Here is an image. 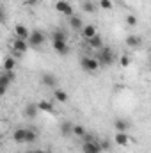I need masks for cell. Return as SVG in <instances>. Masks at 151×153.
Listing matches in <instances>:
<instances>
[{"instance_id":"cell-1","label":"cell","mask_w":151,"mask_h":153,"mask_svg":"<svg viewBox=\"0 0 151 153\" xmlns=\"http://www.w3.org/2000/svg\"><path fill=\"white\" fill-rule=\"evenodd\" d=\"M96 61H98L100 66H110V64L115 62V53H114V50L110 46H101V48L98 50Z\"/></svg>"},{"instance_id":"cell-2","label":"cell","mask_w":151,"mask_h":153,"mask_svg":"<svg viewBox=\"0 0 151 153\" xmlns=\"http://www.w3.org/2000/svg\"><path fill=\"white\" fill-rule=\"evenodd\" d=\"M80 68H82L85 73H96V71L100 70V64H98L96 57L82 55V57H80Z\"/></svg>"},{"instance_id":"cell-3","label":"cell","mask_w":151,"mask_h":153,"mask_svg":"<svg viewBox=\"0 0 151 153\" xmlns=\"http://www.w3.org/2000/svg\"><path fill=\"white\" fill-rule=\"evenodd\" d=\"M44 41H46V36L43 30H30V36L27 39L29 48H41L44 45Z\"/></svg>"},{"instance_id":"cell-4","label":"cell","mask_w":151,"mask_h":153,"mask_svg":"<svg viewBox=\"0 0 151 153\" xmlns=\"http://www.w3.org/2000/svg\"><path fill=\"white\" fill-rule=\"evenodd\" d=\"M14 76H16L14 71H2L0 73V96H4L9 91V85L13 84Z\"/></svg>"},{"instance_id":"cell-5","label":"cell","mask_w":151,"mask_h":153,"mask_svg":"<svg viewBox=\"0 0 151 153\" xmlns=\"http://www.w3.org/2000/svg\"><path fill=\"white\" fill-rule=\"evenodd\" d=\"M55 9H57L61 14H64L66 18H70V16L73 14V5H71L68 0H57V2H55Z\"/></svg>"},{"instance_id":"cell-6","label":"cell","mask_w":151,"mask_h":153,"mask_svg":"<svg viewBox=\"0 0 151 153\" xmlns=\"http://www.w3.org/2000/svg\"><path fill=\"white\" fill-rule=\"evenodd\" d=\"M52 46L59 55H68V52H70L68 41H62V39H52Z\"/></svg>"},{"instance_id":"cell-7","label":"cell","mask_w":151,"mask_h":153,"mask_svg":"<svg viewBox=\"0 0 151 153\" xmlns=\"http://www.w3.org/2000/svg\"><path fill=\"white\" fill-rule=\"evenodd\" d=\"M82 152L84 153H101V148H100V143L96 139H91V141H85L82 144Z\"/></svg>"},{"instance_id":"cell-8","label":"cell","mask_w":151,"mask_h":153,"mask_svg":"<svg viewBox=\"0 0 151 153\" xmlns=\"http://www.w3.org/2000/svg\"><path fill=\"white\" fill-rule=\"evenodd\" d=\"M126 46L128 48H133V50H139L141 46H142V38L141 36H137V34H130V36H126Z\"/></svg>"},{"instance_id":"cell-9","label":"cell","mask_w":151,"mask_h":153,"mask_svg":"<svg viewBox=\"0 0 151 153\" xmlns=\"http://www.w3.org/2000/svg\"><path fill=\"white\" fill-rule=\"evenodd\" d=\"M96 34H98L96 25H84V27L80 29V36L85 39V41H89L93 36H96Z\"/></svg>"},{"instance_id":"cell-10","label":"cell","mask_w":151,"mask_h":153,"mask_svg":"<svg viewBox=\"0 0 151 153\" xmlns=\"http://www.w3.org/2000/svg\"><path fill=\"white\" fill-rule=\"evenodd\" d=\"M114 143H115L117 146H121V148L128 146V143H130V135H128V132H115V135H114Z\"/></svg>"},{"instance_id":"cell-11","label":"cell","mask_w":151,"mask_h":153,"mask_svg":"<svg viewBox=\"0 0 151 153\" xmlns=\"http://www.w3.org/2000/svg\"><path fill=\"white\" fill-rule=\"evenodd\" d=\"M29 36H30V30H29L25 25L18 23V25L14 27V38H16V39H23V41H27Z\"/></svg>"},{"instance_id":"cell-12","label":"cell","mask_w":151,"mask_h":153,"mask_svg":"<svg viewBox=\"0 0 151 153\" xmlns=\"http://www.w3.org/2000/svg\"><path fill=\"white\" fill-rule=\"evenodd\" d=\"M13 50H14V53H25L27 50H29V43L27 41H23V39H16L14 38V41H13Z\"/></svg>"},{"instance_id":"cell-13","label":"cell","mask_w":151,"mask_h":153,"mask_svg":"<svg viewBox=\"0 0 151 153\" xmlns=\"http://www.w3.org/2000/svg\"><path fill=\"white\" fill-rule=\"evenodd\" d=\"M41 82L46 87H50V89H55L57 87V76L53 75V73H43L41 75Z\"/></svg>"},{"instance_id":"cell-14","label":"cell","mask_w":151,"mask_h":153,"mask_svg":"<svg viewBox=\"0 0 151 153\" xmlns=\"http://www.w3.org/2000/svg\"><path fill=\"white\" fill-rule=\"evenodd\" d=\"M38 112H39L38 103H27L25 109H23V114H25V117H29V119H34L38 116Z\"/></svg>"},{"instance_id":"cell-15","label":"cell","mask_w":151,"mask_h":153,"mask_svg":"<svg viewBox=\"0 0 151 153\" xmlns=\"http://www.w3.org/2000/svg\"><path fill=\"white\" fill-rule=\"evenodd\" d=\"M68 23H70V27H71L75 32H80V29L84 27V22H82L80 16H76V14H71V16L68 18Z\"/></svg>"},{"instance_id":"cell-16","label":"cell","mask_w":151,"mask_h":153,"mask_svg":"<svg viewBox=\"0 0 151 153\" xmlns=\"http://www.w3.org/2000/svg\"><path fill=\"white\" fill-rule=\"evenodd\" d=\"M53 98H55V102H59V103H66V102L70 100L68 93H66L64 89H61V87H55V89H53Z\"/></svg>"},{"instance_id":"cell-17","label":"cell","mask_w":151,"mask_h":153,"mask_svg":"<svg viewBox=\"0 0 151 153\" xmlns=\"http://www.w3.org/2000/svg\"><path fill=\"white\" fill-rule=\"evenodd\" d=\"M114 128H115V132H128L130 130V123L126 119H123V117H117L114 121Z\"/></svg>"},{"instance_id":"cell-18","label":"cell","mask_w":151,"mask_h":153,"mask_svg":"<svg viewBox=\"0 0 151 153\" xmlns=\"http://www.w3.org/2000/svg\"><path fill=\"white\" fill-rule=\"evenodd\" d=\"M61 135L62 137H71L73 135V123L71 121H62L61 123Z\"/></svg>"},{"instance_id":"cell-19","label":"cell","mask_w":151,"mask_h":153,"mask_svg":"<svg viewBox=\"0 0 151 153\" xmlns=\"http://www.w3.org/2000/svg\"><path fill=\"white\" fill-rule=\"evenodd\" d=\"M38 109L43 111V112H48V114H53V112H55L52 102H48V100H41V102H38Z\"/></svg>"},{"instance_id":"cell-20","label":"cell","mask_w":151,"mask_h":153,"mask_svg":"<svg viewBox=\"0 0 151 153\" xmlns=\"http://www.w3.org/2000/svg\"><path fill=\"white\" fill-rule=\"evenodd\" d=\"M25 130H27V128H16V130L13 132V139H14V143H18V144H25Z\"/></svg>"},{"instance_id":"cell-21","label":"cell","mask_w":151,"mask_h":153,"mask_svg":"<svg viewBox=\"0 0 151 153\" xmlns=\"http://www.w3.org/2000/svg\"><path fill=\"white\" fill-rule=\"evenodd\" d=\"M87 43H89V46H91V48H94V50H100L101 46H105V45H103V39H101V36H100V34L93 36V38L89 39Z\"/></svg>"},{"instance_id":"cell-22","label":"cell","mask_w":151,"mask_h":153,"mask_svg":"<svg viewBox=\"0 0 151 153\" xmlns=\"http://www.w3.org/2000/svg\"><path fill=\"white\" fill-rule=\"evenodd\" d=\"M36 141H38V134H36V130L27 128V130H25V144H32V143H36Z\"/></svg>"},{"instance_id":"cell-23","label":"cell","mask_w":151,"mask_h":153,"mask_svg":"<svg viewBox=\"0 0 151 153\" xmlns=\"http://www.w3.org/2000/svg\"><path fill=\"white\" fill-rule=\"evenodd\" d=\"M14 66H16V61L13 57L4 59V71H14Z\"/></svg>"},{"instance_id":"cell-24","label":"cell","mask_w":151,"mask_h":153,"mask_svg":"<svg viewBox=\"0 0 151 153\" xmlns=\"http://www.w3.org/2000/svg\"><path fill=\"white\" fill-rule=\"evenodd\" d=\"M82 11H85V13H89V14L96 13V5H94V2H91V0H85V2L82 4Z\"/></svg>"},{"instance_id":"cell-25","label":"cell","mask_w":151,"mask_h":153,"mask_svg":"<svg viewBox=\"0 0 151 153\" xmlns=\"http://www.w3.org/2000/svg\"><path fill=\"white\" fill-rule=\"evenodd\" d=\"M85 134H87V130L82 125H73V135L75 137H84Z\"/></svg>"},{"instance_id":"cell-26","label":"cell","mask_w":151,"mask_h":153,"mask_svg":"<svg viewBox=\"0 0 151 153\" xmlns=\"http://www.w3.org/2000/svg\"><path fill=\"white\" fill-rule=\"evenodd\" d=\"M98 5H100V9H105V11H110L114 5V0H100L98 2Z\"/></svg>"},{"instance_id":"cell-27","label":"cell","mask_w":151,"mask_h":153,"mask_svg":"<svg viewBox=\"0 0 151 153\" xmlns=\"http://www.w3.org/2000/svg\"><path fill=\"white\" fill-rule=\"evenodd\" d=\"M52 39H62V41H68V36H66V32L64 30H55V32H52Z\"/></svg>"},{"instance_id":"cell-28","label":"cell","mask_w":151,"mask_h":153,"mask_svg":"<svg viewBox=\"0 0 151 153\" xmlns=\"http://www.w3.org/2000/svg\"><path fill=\"white\" fill-rule=\"evenodd\" d=\"M126 23H128L130 27H137L139 20H137V16H135V14H128V16H126Z\"/></svg>"},{"instance_id":"cell-29","label":"cell","mask_w":151,"mask_h":153,"mask_svg":"<svg viewBox=\"0 0 151 153\" xmlns=\"http://www.w3.org/2000/svg\"><path fill=\"white\" fill-rule=\"evenodd\" d=\"M98 143H100V148H101V152H109V150H110V141L103 139V141H98Z\"/></svg>"},{"instance_id":"cell-30","label":"cell","mask_w":151,"mask_h":153,"mask_svg":"<svg viewBox=\"0 0 151 153\" xmlns=\"http://www.w3.org/2000/svg\"><path fill=\"white\" fill-rule=\"evenodd\" d=\"M119 64H121V66H124V68H126V66H130V57H128V55H123V57L119 59Z\"/></svg>"},{"instance_id":"cell-31","label":"cell","mask_w":151,"mask_h":153,"mask_svg":"<svg viewBox=\"0 0 151 153\" xmlns=\"http://www.w3.org/2000/svg\"><path fill=\"white\" fill-rule=\"evenodd\" d=\"M34 153H46V152H44V150H36Z\"/></svg>"},{"instance_id":"cell-32","label":"cell","mask_w":151,"mask_h":153,"mask_svg":"<svg viewBox=\"0 0 151 153\" xmlns=\"http://www.w3.org/2000/svg\"><path fill=\"white\" fill-rule=\"evenodd\" d=\"M2 137H4V134H2V130H0V139H2Z\"/></svg>"},{"instance_id":"cell-33","label":"cell","mask_w":151,"mask_h":153,"mask_svg":"<svg viewBox=\"0 0 151 153\" xmlns=\"http://www.w3.org/2000/svg\"><path fill=\"white\" fill-rule=\"evenodd\" d=\"M27 2H36V0H27Z\"/></svg>"},{"instance_id":"cell-34","label":"cell","mask_w":151,"mask_h":153,"mask_svg":"<svg viewBox=\"0 0 151 153\" xmlns=\"http://www.w3.org/2000/svg\"><path fill=\"white\" fill-rule=\"evenodd\" d=\"M25 153H34V152H25Z\"/></svg>"},{"instance_id":"cell-35","label":"cell","mask_w":151,"mask_h":153,"mask_svg":"<svg viewBox=\"0 0 151 153\" xmlns=\"http://www.w3.org/2000/svg\"><path fill=\"white\" fill-rule=\"evenodd\" d=\"M46 153H52V152H46Z\"/></svg>"}]
</instances>
